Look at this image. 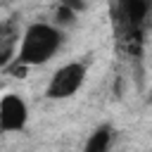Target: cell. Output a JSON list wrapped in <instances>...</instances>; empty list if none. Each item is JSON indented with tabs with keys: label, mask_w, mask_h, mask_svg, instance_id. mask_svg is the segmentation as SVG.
I'll use <instances>...</instances> for the list:
<instances>
[{
	"label": "cell",
	"mask_w": 152,
	"mask_h": 152,
	"mask_svg": "<svg viewBox=\"0 0 152 152\" xmlns=\"http://www.w3.org/2000/svg\"><path fill=\"white\" fill-rule=\"evenodd\" d=\"M147 0H124V10H126V17H128V21L133 24V26H138L142 19H145V14H147Z\"/></svg>",
	"instance_id": "obj_5"
},
{
	"label": "cell",
	"mask_w": 152,
	"mask_h": 152,
	"mask_svg": "<svg viewBox=\"0 0 152 152\" xmlns=\"http://www.w3.org/2000/svg\"><path fill=\"white\" fill-rule=\"evenodd\" d=\"M59 43H62V36L57 28H52L48 24H33L24 33L19 62L21 64H43L57 52Z\"/></svg>",
	"instance_id": "obj_1"
},
{
	"label": "cell",
	"mask_w": 152,
	"mask_h": 152,
	"mask_svg": "<svg viewBox=\"0 0 152 152\" xmlns=\"http://www.w3.org/2000/svg\"><path fill=\"white\" fill-rule=\"evenodd\" d=\"M83 78H86V66L83 64H66V66L57 69V74L52 76V81L48 86V97L62 100V97L74 95L83 86Z\"/></svg>",
	"instance_id": "obj_2"
},
{
	"label": "cell",
	"mask_w": 152,
	"mask_h": 152,
	"mask_svg": "<svg viewBox=\"0 0 152 152\" xmlns=\"http://www.w3.org/2000/svg\"><path fill=\"white\" fill-rule=\"evenodd\" d=\"M109 142H112V128H109V126H100V128L88 138L83 152H107V150H109Z\"/></svg>",
	"instance_id": "obj_4"
},
{
	"label": "cell",
	"mask_w": 152,
	"mask_h": 152,
	"mask_svg": "<svg viewBox=\"0 0 152 152\" xmlns=\"http://www.w3.org/2000/svg\"><path fill=\"white\" fill-rule=\"evenodd\" d=\"M57 19H59L62 24H69V21L74 19V10H71V7H66V5H62V7H59V12H57Z\"/></svg>",
	"instance_id": "obj_6"
},
{
	"label": "cell",
	"mask_w": 152,
	"mask_h": 152,
	"mask_svg": "<svg viewBox=\"0 0 152 152\" xmlns=\"http://www.w3.org/2000/svg\"><path fill=\"white\" fill-rule=\"evenodd\" d=\"M26 116H28V109L19 95H5L0 100V131L5 133L21 131L26 124Z\"/></svg>",
	"instance_id": "obj_3"
}]
</instances>
